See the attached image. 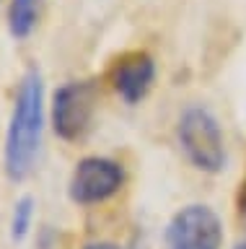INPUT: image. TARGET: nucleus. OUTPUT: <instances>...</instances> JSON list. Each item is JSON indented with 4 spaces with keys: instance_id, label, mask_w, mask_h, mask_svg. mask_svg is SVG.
Segmentation results:
<instances>
[{
    "instance_id": "1",
    "label": "nucleus",
    "mask_w": 246,
    "mask_h": 249,
    "mask_svg": "<svg viewBox=\"0 0 246 249\" xmlns=\"http://www.w3.org/2000/svg\"><path fill=\"white\" fill-rule=\"evenodd\" d=\"M44 127V83L39 68H29L18 81L11 122L5 130L3 169L11 182H24L34 171Z\"/></svg>"
},
{
    "instance_id": "2",
    "label": "nucleus",
    "mask_w": 246,
    "mask_h": 249,
    "mask_svg": "<svg viewBox=\"0 0 246 249\" xmlns=\"http://www.w3.org/2000/svg\"><path fill=\"white\" fill-rule=\"evenodd\" d=\"M176 140H179L187 161L197 171L218 174L226 166V138L223 127L207 107L192 104L181 112L176 124Z\"/></svg>"
},
{
    "instance_id": "3",
    "label": "nucleus",
    "mask_w": 246,
    "mask_h": 249,
    "mask_svg": "<svg viewBox=\"0 0 246 249\" xmlns=\"http://www.w3.org/2000/svg\"><path fill=\"white\" fill-rule=\"evenodd\" d=\"M96 83L67 81L52 96V130L57 138L75 143L91 130L96 112Z\"/></svg>"
},
{
    "instance_id": "4",
    "label": "nucleus",
    "mask_w": 246,
    "mask_h": 249,
    "mask_svg": "<svg viewBox=\"0 0 246 249\" xmlns=\"http://www.w3.org/2000/svg\"><path fill=\"white\" fill-rule=\"evenodd\" d=\"M164 249H223V221L207 205H184L166 223Z\"/></svg>"
},
{
    "instance_id": "5",
    "label": "nucleus",
    "mask_w": 246,
    "mask_h": 249,
    "mask_svg": "<svg viewBox=\"0 0 246 249\" xmlns=\"http://www.w3.org/2000/svg\"><path fill=\"white\" fill-rule=\"evenodd\" d=\"M125 184V169L117 161L104 156H86L75 163L70 182H67V197L75 205H98V202L114 197Z\"/></svg>"
},
{
    "instance_id": "6",
    "label": "nucleus",
    "mask_w": 246,
    "mask_h": 249,
    "mask_svg": "<svg viewBox=\"0 0 246 249\" xmlns=\"http://www.w3.org/2000/svg\"><path fill=\"white\" fill-rule=\"evenodd\" d=\"M156 60L150 52L135 50L127 52L114 62L112 68V86L119 93L125 104H140V101L150 93L153 83H156Z\"/></svg>"
},
{
    "instance_id": "7",
    "label": "nucleus",
    "mask_w": 246,
    "mask_h": 249,
    "mask_svg": "<svg viewBox=\"0 0 246 249\" xmlns=\"http://www.w3.org/2000/svg\"><path fill=\"white\" fill-rule=\"evenodd\" d=\"M42 0H11L8 3V34L18 42L32 36L39 23Z\"/></svg>"
},
{
    "instance_id": "8",
    "label": "nucleus",
    "mask_w": 246,
    "mask_h": 249,
    "mask_svg": "<svg viewBox=\"0 0 246 249\" xmlns=\"http://www.w3.org/2000/svg\"><path fill=\"white\" fill-rule=\"evenodd\" d=\"M34 208L36 202L32 195H24L13 202V213H11V239L13 241H24L32 231V221H34Z\"/></svg>"
},
{
    "instance_id": "9",
    "label": "nucleus",
    "mask_w": 246,
    "mask_h": 249,
    "mask_svg": "<svg viewBox=\"0 0 246 249\" xmlns=\"http://www.w3.org/2000/svg\"><path fill=\"white\" fill-rule=\"evenodd\" d=\"M236 208H238V215L246 221V179L238 184V192H236Z\"/></svg>"
},
{
    "instance_id": "10",
    "label": "nucleus",
    "mask_w": 246,
    "mask_h": 249,
    "mask_svg": "<svg viewBox=\"0 0 246 249\" xmlns=\"http://www.w3.org/2000/svg\"><path fill=\"white\" fill-rule=\"evenodd\" d=\"M83 249H122L119 244H112V241H94V244L83 247Z\"/></svg>"
},
{
    "instance_id": "11",
    "label": "nucleus",
    "mask_w": 246,
    "mask_h": 249,
    "mask_svg": "<svg viewBox=\"0 0 246 249\" xmlns=\"http://www.w3.org/2000/svg\"><path fill=\"white\" fill-rule=\"evenodd\" d=\"M236 249H246V236L241 239V241H238V244H236Z\"/></svg>"
}]
</instances>
